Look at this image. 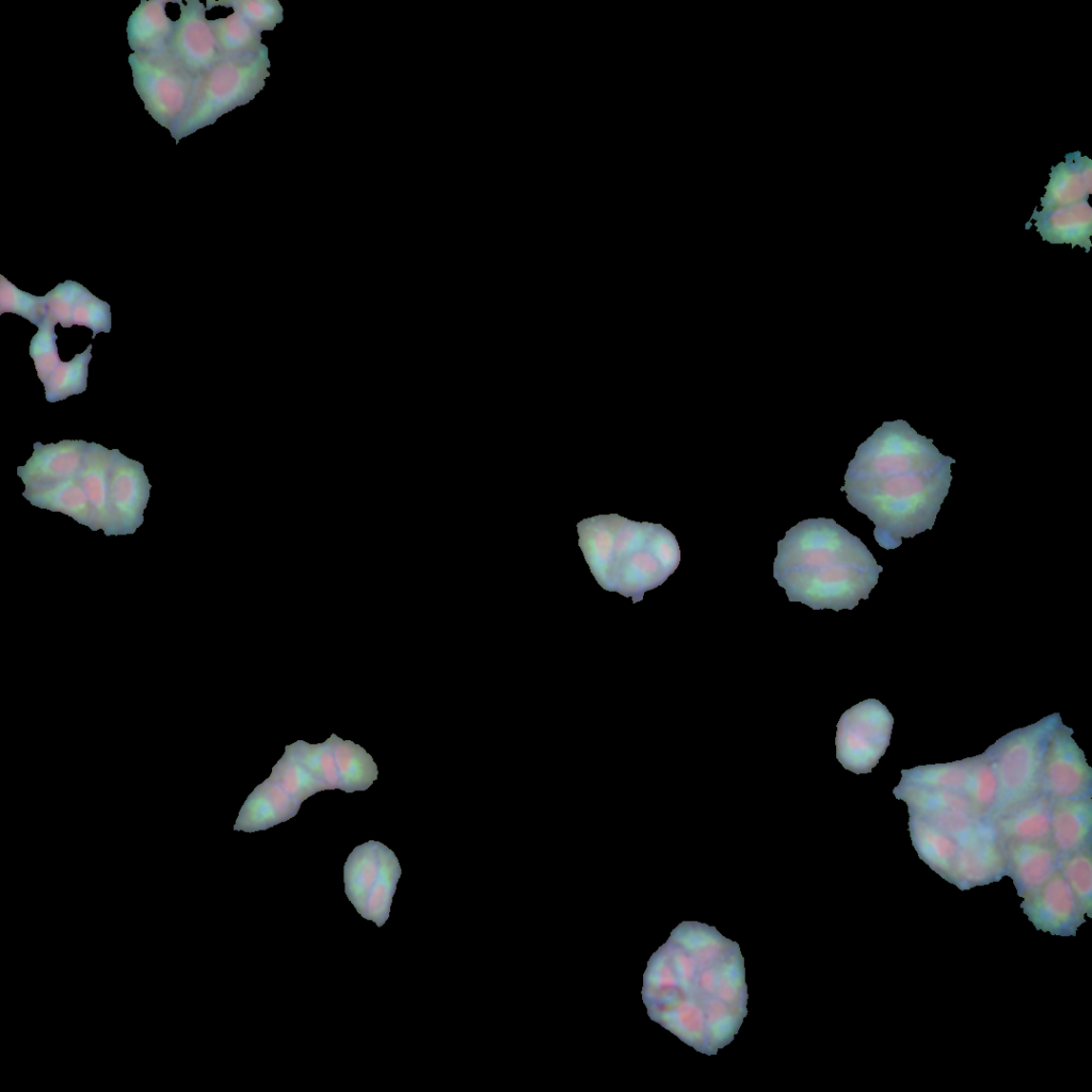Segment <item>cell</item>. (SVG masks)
Segmentation results:
<instances>
[{
  "label": "cell",
  "mask_w": 1092,
  "mask_h": 1092,
  "mask_svg": "<svg viewBox=\"0 0 1092 1092\" xmlns=\"http://www.w3.org/2000/svg\"><path fill=\"white\" fill-rule=\"evenodd\" d=\"M301 802L268 777L247 797L234 830L253 833L289 820L298 814Z\"/></svg>",
  "instance_id": "e0dca14e"
},
{
  "label": "cell",
  "mask_w": 1092,
  "mask_h": 1092,
  "mask_svg": "<svg viewBox=\"0 0 1092 1092\" xmlns=\"http://www.w3.org/2000/svg\"><path fill=\"white\" fill-rule=\"evenodd\" d=\"M400 876L396 854L384 844L369 840L355 847L344 863V892L360 916L382 927Z\"/></svg>",
  "instance_id": "8992f818"
},
{
  "label": "cell",
  "mask_w": 1092,
  "mask_h": 1092,
  "mask_svg": "<svg viewBox=\"0 0 1092 1092\" xmlns=\"http://www.w3.org/2000/svg\"><path fill=\"white\" fill-rule=\"evenodd\" d=\"M133 86L148 114L170 132L190 101L193 78L166 50L130 53Z\"/></svg>",
  "instance_id": "52a82bcc"
},
{
  "label": "cell",
  "mask_w": 1092,
  "mask_h": 1092,
  "mask_svg": "<svg viewBox=\"0 0 1092 1092\" xmlns=\"http://www.w3.org/2000/svg\"><path fill=\"white\" fill-rule=\"evenodd\" d=\"M113 451L91 443L84 455L81 469L76 475L91 503L97 530L107 535H116L110 503V468Z\"/></svg>",
  "instance_id": "44dd1931"
},
{
  "label": "cell",
  "mask_w": 1092,
  "mask_h": 1092,
  "mask_svg": "<svg viewBox=\"0 0 1092 1092\" xmlns=\"http://www.w3.org/2000/svg\"><path fill=\"white\" fill-rule=\"evenodd\" d=\"M110 468V503L116 535L133 533L143 521L150 485L143 465L114 449Z\"/></svg>",
  "instance_id": "4fadbf2b"
},
{
  "label": "cell",
  "mask_w": 1092,
  "mask_h": 1092,
  "mask_svg": "<svg viewBox=\"0 0 1092 1092\" xmlns=\"http://www.w3.org/2000/svg\"><path fill=\"white\" fill-rule=\"evenodd\" d=\"M968 768L969 757L947 764L917 766L901 770L899 784L964 793Z\"/></svg>",
  "instance_id": "f1b7e54d"
},
{
  "label": "cell",
  "mask_w": 1092,
  "mask_h": 1092,
  "mask_svg": "<svg viewBox=\"0 0 1092 1092\" xmlns=\"http://www.w3.org/2000/svg\"><path fill=\"white\" fill-rule=\"evenodd\" d=\"M285 752L303 765L326 790L341 789L336 760L326 740L317 744L299 740L286 745Z\"/></svg>",
  "instance_id": "4dcf8cb0"
},
{
  "label": "cell",
  "mask_w": 1092,
  "mask_h": 1092,
  "mask_svg": "<svg viewBox=\"0 0 1092 1092\" xmlns=\"http://www.w3.org/2000/svg\"><path fill=\"white\" fill-rule=\"evenodd\" d=\"M92 344L70 362H61L48 380L44 383L46 399L49 402L64 400L86 389L87 366L92 358Z\"/></svg>",
  "instance_id": "f546056e"
},
{
  "label": "cell",
  "mask_w": 1092,
  "mask_h": 1092,
  "mask_svg": "<svg viewBox=\"0 0 1092 1092\" xmlns=\"http://www.w3.org/2000/svg\"><path fill=\"white\" fill-rule=\"evenodd\" d=\"M1021 909L1037 930L1051 935L1074 936L1085 914L1058 868L1033 894L1024 898Z\"/></svg>",
  "instance_id": "7c38bea8"
},
{
  "label": "cell",
  "mask_w": 1092,
  "mask_h": 1092,
  "mask_svg": "<svg viewBox=\"0 0 1092 1092\" xmlns=\"http://www.w3.org/2000/svg\"><path fill=\"white\" fill-rule=\"evenodd\" d=\"M167 0H142L127 20V41L134 53H157L167 49L175 21L166 14Z\"/></svg>",
  "instance_id": "603a6c76"
},
{
  "label": "cell",
  "mask_w": 1092,
  "mask_h": 1092,
  "mask_svg": "<svg viewBox=\"0 0 1092 1092\" xmlns=\"http://www.w3.org/2000/svg\"><path fill=\"white\" fill-rule=\"evenodd\" d=\"M207 10L231 7L257 31H272L284 20V9L276 0H207Z\"/></svg>",
  "instance_id": "836d02e7"
},
{
  "label": "cell",
  "mask_w": 1092,
  "mask_h": 1092,
  "mask_svg": "<svg viewBox=\"0 0 1092 1092\" xmlns=\"http://www.w3.org/2000/svg\"><path fill=\"white\" fill-rule=\"evenodd\" d=\"M83 440H63L59 444L35 443L33 454L17 473L26 486L53 483L75 477L84 461L87 448Z\"/></svg>",
  "instance_id": "2e32d148"
},
{
  "label": "cell",
  "mask_w": 1092,
  "mask_h": 1092,
  "mask_svg": "<svg viewBox=\"0 0 1092 1092\" xmlns=\"http://www.w3.org/2000/svg\"><path fill=\"white\" fill-rule=\"evenodd\" d=\"M55 324L47 314L30 342V356L34 360L37 375L43 384L62 362L55 344L58 338L54 333Z\"/></svg>",
  "instance_id": "d590c367"
},
{
  "label": "cell",
  "mask_w": 1092,
  "mask_h": 1092,
  "mask_svg": "<svg viewBox=\"0 0 1092 1092\" xmlns=\"http://www.w3.org/2000/svg\"><path fill=\"white\" fill-rule=\"evenodd\" d=\"M882 571L857 536L824 517L791 527L773 563V577L789 601L836 612L867 599Z\"/></svg>",
  "instance_id": "7a4b0ae2"
},
{
  "label": "cell",
  "mask_w": 1092,
  "mask_h": 1092,
  "mask_svg": "<svg viewBox=\"0 0 1092 1092\" xmlns=\"http://www.w3.org/2000/svg\"><path fill=\"white\" fill-rule=\"evenodd\" d=\"M326 741L334 754L341 789L346 792L367 790L378 777V767L360 745L332 734Z\"/></svg>",
  "instance_id": "484cf974"
},
{
  "label": "cell",
  "mask_w": 1092,
  "mask_h": 1092,
  "mask_svg": "<svg viewBox=\"0 0 1092 1092\" xmlns=\"http://www.w3.org/2000/svg\"><path fill=\"white\" fill-rule=\"evenodd\" d=\"M22 495L33 505L64 513L92 530H97L91 503L76 476L53 483L26 486Z\"/></svg>",
  "instance_id": "cb8c5ba5"
},
{
  "label": "cell",
  "mask_w": 1092,
  "mask_h": 1092,
  "mask_svg": "<svg viewBox=\"0 0 1092 1092\" xmlns=\"http://www.w3.org/2000/svg\"><path fill=\"white\" fill-rule=\"evenodd\" d=\"M179 5L166 51L193 77L207 73L220 59L215 37L207 19L206 5L198 0H174Z\"/></svg>",
  "instance_id": "30bf717a"
},
{
  "label": "cell",
  "mask_w": 1092,
  "mask_h": 1092,
  "mask_svg": "<svg viewBox=\"0 0 1092 1092\" xmlns=\"http://www.w3.org/2000/svg\"><path fill=\"white\" fill-rule=\"evenodd\" d=\"M1051 844L1059 856L1091 848L1092 800L1053 799L1050 809Z\"/></svg>",
  "instance_id": "ffe728a7"
},
{
  "label": "cell",
  "mask_w": 1092,
  "mask_h": 1092,
  "mask_svg": "<svg viewBox=\"0 0 1092 1092\" xmlns=\"http://www.w3.org/2000/svg\"><path fill=\"white\" fill-rule=\"evenodd\" d=\"M1003 849L1006 876L1022 898L1037 892L1059 868L1060 856L1051 841H1013Z\"/></svg>",
  "instance_id": "9a60e30c"
},
{
  "label": "cell",
  "mask_w": 1092,
  "mask_h": 1092,
  "mask_svg": "<svg viewBox=\"0 0 1092 1092\" xmlns=\"http://www.w3.org/2000/svg\"><path fill=\"white\" fill-rule=\"evenodd\" d=\"M47 314L62 327L74 324L92 330V338L100 332L111 331L110 305L96 298L85 287L74 280L57 285L45 295Z\"/></svg>",
  "instance_id": "5bb4252c"
},
{
  "label": "cell",
  "mask_w": 1092,
  "mask_h": 1092,
  "mask_svg": "<svg viewBox=\"0 0 1092 1092\" xmlns=\"http://www.w3.org/2000/svg\"><path fill=\"white\" fill-rule=\"evenodd\" d=\"M909 815L910 836L919 858L949 882L959 841L928 820Z\"/></svg>",
  "instance_id": "d4e9b609"
},
{
  "label": "cell",
  "mask_w": 1092,
  "mask_h": 1092,
  "mask_svg": "<svg viewBox=\"0 0 1092 1092\" xmlns=\"http://www.w3.org/2000/svg\"><path fill=\"white\" fill-rule=\"evenodd\" d=\"M221 58H240L257 52L263 44L261 32L234 12L209 20Z\"/></svg>",
  "instance_id": "4316f807"
},
{
  "label": "cell",
  "mask_w": 1092,
  "mask_h": 1092,
  "mask_svg": "<svg viewBox=\"0 0 1092 1092\" xmlns=\"http://www.w3.org/2000/svg\"><path fill=\"white\" fill-rule=\"evenodd\" d=\"M998 778L989 756L983 752L969 757L964 794L979 820L990 821L998 798Z\"/></svg>",
  "instance_id": "83f0119b"
},
{
  "label": "cell",
  "mask_w": 1092,
  "mask_h": 1092,
  "mask_svg": "<svg viewBox=\"0 0 1092 1092\" xmlns=\"http://www.w3.org/2000/svg\"><path fill=\"white\" fill-rule=\"evenodd\" d=\"M1043 241L1079 245L1088 253L1092 246V208L1088 200L1070 206L1033 210L1030 220Z\"/></svg>",
  "instance_id": "d6986e66"
},
{
  "label": "cell",
  "mask_w": 1092,
  "mask_h": 1092,
  "mask_svg": "<svg viewBox=\"0 0 1092 1092\" xmlns=\"http://www.w3.org/2000/svg\"><path fill=\"white\" fill-rule=\"evenodd\" d=\"M1053 798L1041 791L991 821L1002 845L1013 841H1051Z\"/></svg>",
  "instance_id": "ac0fdd59"
},
{
  "label": "cell",
  "mask_w": 1092,
  "mask_h": 1092,
  "mask_svg": "<svg viewBox=\"0 0 1092 1092\" xmlns=\"http://www.w3.org/2000/svg\"><path fill=\"white\" fill-rule=\"evenodd\" d=\"M1059 869L1088 917L1092 916V851L1086 848L1060 857Z\"/></svg>",
  "instance_id": "1f68e13d"
},
{
  "label": "cell",
  "mask_w": 1092,
  "mask_h": 1092,
  "mask_svg": "<svg viewBox=\"0 0 1092 1092\" xmlns=\"http://www.w3.org/2000/svg\"><path fill=\"white\" fill-rule=\"evenodd\" d=\"M1062 723L1059 713L1016 728L990 745L989 756L998 778V798L990 822L1042 791V767L1049 739Z\"/></svg>",
  "instance_id": "5b68a950"
},
{
  "label": "cell",
  "mask_w": 1092,
  "mask_h": 1092,
  "mask_svg": "<svg viewBox=\"0 0 1092 1092\" xmlns=\"http://www.w3.org/2000/svg\"><path fill=\"white\" fill-rule=\"evenodd\" d=\"M1064 158L1050 168L1045 194L1040 198L1042 209L1088 200L1092 193V160L1079 150L1069 152Z\"/></svg>",
  "instance_id": "7402d4cb"
},
{
  "label": "cell",
  "mask_w": 1092,
  "mask_h": 1092,
  "mask_svg": "<svg viewBox=\"0 0 1092 1092\" xmlns=\"http://www.w3.org/2000/svg\"><path fill=\"white\" fill-rule=\"evenodd\" d=\"M579 546L597 582L632 601L662 584L678 567L675 535L660 524L600 515L577 525Z\"/></svg>",
  "instance_id": "3957f363"
},
{
  "label": "cell",
  "mask_w": 1092,
  "mask_h": 1092,
  "mask_svg": "<svg viewBox=\"0 0 1092 1092\" xmlns=\"http://www.w3.org/2000/svg\"><path fill=\"white\" fill-rule=\"evenodd\" d=\"M893 724L892 713L876 698L846 710L837 723L838 761L855 774L870 773L889 745Z\"/></svg>",
  "instance_id": "ba28073f"
},
{
  "label": "cell",
  "mask_w": 1092,
  "mask_h": 1092,
  "mask_svg": "<svg viewBox=\"0 0 1092 1092\" xmlns=\"http://www.w3.org/2000/svg\"><path fill=\"white\" fill-rule=\"evenodd\" d=\"M269 777L301 803L310 796L326 790L318 778L286 752L274 765Z\"/></svg>",
  "instance_id": "d6a6232c"
},
{
  "label": "cell",
  "mask_w": 1092,
  "mask_h": 1092,
  "mask_svg": "<svg viewBox=\"0 0 1092 1092\" xmlns=\"http://www.w3.org/2000/svg\"><path fill=\"white\" fill-rule=\"evenodd\" d=\"M1073 729L1061 723L1049 739L1042 767V791L1053 799L1092 796V769L1073 738Z\"/></svg>",
  "instance_id": "9c48e42d"
},
{
  "label": "cell",
  "mask_w": 1092,
  "mask_h": 1092,
  "mask_svg": "<svg viewBox=\"0 0 1092 1092\" xmlns=\"http://www.w3.org/2000/svg\"><path fill=\"white\" fill-rule=\"evenodd\" d=\"M4 312L17 314L38 327L47 315L45 296L21 291L0 275V315Z\"/></svg>",
  "instance_id": "e575fe53"
},
{
  "label": "cell",
  "mask_w": 1092,
  "mask_h": 1092,
  "mask_svg": "<svg viewBox=\"0 0 1092 1092\" xmlns=\"http://www.w3.org/2000/svg\"><path fill=\"white\" fill-rule=\"evenodd\" d=\"M1006 876L1003 845L990 821H981L959 841L949 883L961 890L998 882Z\"/></svg>",
  "instance_id": "8fae6325"
},
{
  "label": "cell",
  "mask_w": 1092,
  "mask_h": 1092,
  "mask_svg": "<svg viewBox=\"0 0 1092 1092\" xmlns=\"http://www.w3.org/2000/svg\"><path fill=\"white\" fill-rule=\"evenodd\" d=\"M269 49L240 58H221L207 73L195 79L188 107L171 132L178 143L222 115L251 102L270 77Z\"/></svg>",
  "instance_id": "277c9868"
},
{
  "label": "cell",
  "mask_w": 1092,
  "mask_h": 1092,
  "mask_svg": "<svg viewBox=\"0 0 1092 1092\" xmlns=\"http://www.w3.org/2000/svg\"><path fill=\"white\" fill-rule=\"evenodd\" d=\"M956 461L905 420L884 421L850 461L841 492L873 524L884 549L932 529L951 482Z\"/></svg>",
  "instance_id": "6da1fadb"
}]
</instances>
